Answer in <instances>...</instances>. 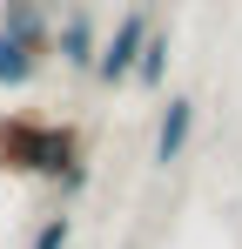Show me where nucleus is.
I'll use <instances>...</instances> for the list:
<instances>
[{"label": "nucleus", "instance_id": "1", "mask_svg": "<svg viewBox=\"0 0 242 249\" xmlns=\"http://www.w3.org/2000/svg\"><path fill=\"white\" fill-rule=\"evenodd\" d=\"M0 175L47 182L54 196H81L94 182L81 122H40V115H0Z\"/></svg>", "mask_w": 242, "mask_h": 249}, {"label": "nucleus", "instance_id": "2", "mask_svg": "<svg viewBox=\"0 0 242 249\" xmlns=\"http://www.w3.org/2000/svg\"><path fill=\"white\" fill-rule=\"evenodd\" d=\"M148 27H155V20H148V7H141V0H135V7H121V20L108 27V41H101V54H94V68H87V74H94L101 88L135 81V61H141Z\"/></svg>", "mask_w": 242, "mask_h": 249}, {"label": "nucleus", "instance_id": "3", "mask_svg": "<svg viewBox=\"0 0 242 249\" xmlns=\"http://www.w3.org/2000/svg\"><path fill=\"white\" fill-rule=\"evenodd\" d=\"M195 122H202V108H195V94H168L155 108V142H148V168H175L182 155H189V142H195Z\"/></svg>", "mask_w": 242, "mask_h": 249}, {"label": "nucleus", "instance_id": "4", "mask_svg": "<svg viewBox=\"0 0 242 249\" xmlns=\"http://www.w3.org/2000/svg\"><path fill=\"white\" fill-rule=\"evenodd\" d=\"M94 54H101L94 0H68V7L54 14V61H68L74 74H87V68H94Z\"/></svg>", "mask_w": 242, "mask_h": 249}, {"label": "nucleus", "instance_id": "5", "mask_svg": "<svg viewBox=\"0 0 242 249\" xmlns=\"http://www.w3.org/2000/svg\"><path fill=\"white\" fill-rule=\"evenodd\" d=\"M54 0H0V34L14 47H27L34 61H47L54 54Z\"/></svg>", "mask_w": 242, "mask_h": 249}, {"label": "nucleus", "instance_id": "6", "mask_svg": "<svg viewBox=\"0 0 242 249\" xmlns=\"http://www.w3.org/2000/svg\"><path fill=\"white\" fill-rule=\"evenodd\" d=\"M168 68H175V41H168V27H148V41H141V61H135V81H141V94H161Z\"/></svg>", "mask_w": 242, "mask_h": 249}, {"label": "nucleus", "instance_id": "7", "mask_svg": "<svg viewBox=\"0 0 242 249\" xmlns=\"http://www.w3.org/2000/svg\"><path fill=\"white\" fill-rule=\"evenodd\" d=\"M40 68H47V61H34L27 47H14L7 34H0V88H34Z\"/></svg>", "mask_w": 242, "mask_h": 249}, {"label": "nucleus", "instance_id": "8", "mask_svg": "<svg viewBox=\"0 0 242 249\" xmlns=\"http://www.w3.org/2000/svg\"><path fill=\"white\" fill-rule=\"evenodd\" d=\"M68 243H74V215H68V209L40 215V222H34V236H27V249H68Z\"/></svg>", "mask_w": 242, "mask_h": 249}]
</instances>
